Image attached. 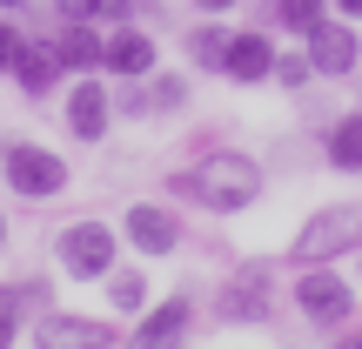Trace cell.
I'll return each mask as SVG.
<instances>
[{
    "instance_id": "18",
    "label": "cell",
    "mask_w": 362,
    "mask_h": 349,
    "mask_svg": "<svg viewBox=\"0 0 362 349\" xmlns=\"http://www.w3.org/2000/svg\"><path fill=\"white\" fill-rule=\"evenodd\" d=\"M101 282H107V302H115L121 316H141L148 309V275L141 269H107Z\"/></svg>"
},
{
    "instance_id": "28",
    "label": "cell",
    "mask_w": 362,
    "mask_h": 349,
    "mask_svg": "<svg viewBox=\"0 0 362 349\" xmlns=\"http://www.w3.org/2000/svg\"><path fill=\"white\" fill-rule=\"evenodd\" d=\"M0 7H7V13H21V7H27V0H0Z\"/></svg>"
},
{
    "instance_id": "12",
    "label": "cell",
    "mask_w": 362,
    "mask_h": 349,
    "mask_svg": "<svg viewBox=\"0 0 362 349\" xmlns=\"http://www.w3.org/2000/svg\"><path fill=\"white\" fill-rule=\"evenodd\" d=\"M269 67H275V40L269 34H228V61H221V74L235 81V88H255V81H269Z\"/></svg>"
},
{
    "instance_id": "4",
    "label": "cell",
    "mask_w": 362,
    "mask_h": 349,
    "mask_svg": "<svg viewBox=\"0 0 362 349\" xmlns=\"http://www.w3.org/2000/svg\"><path fill=\"white\" fill-rule=\"evenodd\" d=\"M121 256V235L107 229V222H74V229L54 235V262H61L74 282H101L107 269H115Z\"/></svg>"
},
{
    "instance_id": "20",
    "label": "cell",
    "mask_w": 362,
    "mask_h": 349,
    "mask_svg": "<svg viewBox=\"0 0 362 349\" xmlns=\"http://www.w3.org/2000/svg\"><path fill=\"white\" fill-rule=\"evenodd\" d=\"M275 21H282L288 34H315V27L329 21V0H275Z\"/></svg>"
},
{
    "instance_id": "13",
    "label": "cell",
    "mask_w": 362,
    "mask_h": 349,
    "mask_svg": "<svg viewBox=\"0 0 362 349\" xmlns=\"http://www.w3.org/2000/svg\"><path fill=\"white\" fill-rule=\"evenodd\" d=\"M188 323H194V296H168V302H155V309H141V323H134V343H141V349H155V343H181V336H188Z\"/></svg>"
},
{
    "instance_id": "1",
    "label": "cell",
    "mask_w": 362,
    "mask_h": 349,
    "mask_svg": "<svg viewBox=\"0 0 362 349\" xmlns=\"http://www.w3.org/2000/svg\"><path fill=\"white\" fill-rule=\"evenodd\" d=\"M168 195L208 208V215H242V208L262 202V168L248 155H208V161H194V168L168 175Z\"/></svg>"
},
{
    "instance_id": "25",
    "label": "cell",
    "mask_w": 362,
    "mask_h": 349,
    "mask_svg": "<svg viewBox=\"0 0 362 349\" xmlns=\"http://www.w3.org/2000/svg\"><path fill=\"white\" fill-rule=\"evenodd\" d=\"M121 115H128V121H148V81H128V88H121Z\"/></svg>"
},
{
    "instance_id": "2",
    "label": "cell",
    "mask_w": 362,
    "mask_h": 349,
    "mask_svg": "<svg viewBox=\"0 0 362 349\" xmlns=\"http://www.w3.org/2000/svg\"><path fill=\"white\" fill-rule=\"evenodd\" d=\"M362 248V202H336V208H315L302 222V235L288 242V262L309 269V262H329V256H349Z\"/></svg>"
},
{
    "instance_id": "16",
    "label": "cell",
    "mask_w": 362,
    "mask_h": 349,
    "mask_svg": "<svg viewBox=\"0 0 362 349\" xmlns=\"http://www.w3.org/2000/svg\"><path fill=\"white\" fill-rule=\"evenodd\" d=\"M34 309H47V282H40V275H27V282H7V289H0V343L21 336V323H27Z\"/></svg>"
},
{
    "instance_id": "21",
    "label": "cell",
    "mask_w": 362,
    "mask_h": 349,
    "mask_svg": "<svg viewBox=\"0 0 362 349\" xmlns=\"http://www.w3.org/2000/svg\"><path fill=\"white\" fill-rule=\"evenodd\" d=\"M141 81H148V115H175L188 101V81L181 74H141Z\"/></svg>"
},
{
    "instance_id": "29",
    "label": "cell",
    "mask_w": 362,
    "mask_h": 349,
    "mask_svg": "<svg viewBox=\"0 0 362 349\" xmlns=\"http://www.w3.org/2000/svg\"><path fill=\"white\" fill-rule=\"evenodd\" d=\"M0 248H7V215H0Z\"/></svg>"
},
{
    "instance_id": "9",
    "label": "cell",
    "mask_w": 362,
    "mask_h": 349,
    "mask_svg": "<svg viewBox=\"0 0 362 349\" xmlns=\"http://www.w3.org/2000/svg\"><path fill=\"white\" fill-rule=\"evenodd\" d=\"M356 61H362V40L349 34V21H322V27L309 34V67H315V74L349 81V74H356Z\"/></svg>"
},
{
    "instance_id": "8",
    "label": "cell",
    "mask_w": 362,
    "mask_h": 349,
    "mask_svg": "<svg viewBox=\"0 0 362 349\" xmlns=\"http://www.w3.org/2000/svg\"><path fill=\"white\" fill-rule=\"evenodd\" d=\"M107 121H115V94H107L101 67H94V74H81L67 88V128H74V142H101Z\"/></svg>"
},
{
    "instance_id": "7",
    "label": "cell",
    "mask_w": 362,
    "mask_h": 349,
    "mask_svg": "<svg viewBox=\"0 0 362 349\" xmlns=\"http://www.w3.org/2000/svg\"><path fill=\"white\" fill-rule=\"evenodd\" d=\"M121 235H128L141 256H175L188 229H181V215H175V208H161V202H134L128 215H121Z\"/></svg>"
},
{
    "instance_id": "17",
    "label": "cell",
    "mask_w": 362,
    "mask_h": 349,
    "mask_svg": "<svg viewBox=\"0 0 362 349\" xmlns=\"http://www.w3.org/2000/svg\"><path fill=\"white\" fill-rule=\"evenodd\" d=\"M322 161L336 175H362V108H356V115H342L336 128L322 135Z\"/></svg>"
},
{
    "instance_id": "5",
    "label": "cell",
    "mask_w": 362,
    "mask_h": 349,
    "mask_svg": "<svg viewBox=\"0 0 362 349\" xmlns=\"http://www.w3.org/2000/svg\"><path fill=\"white\" fill-rule=\"evenodd\" d=\"M221 323L228 329H262L275 323V262H242L221 289Z\"/></svg>"
},
{
    "instance_id": "11",
    "label": "cell",
    "mask_w": 362,
    "mask_h": 349,
    "mask_svg": "<svg viewBox=\"0 0 362 349\" xmlns=\"http://www.w3.org/2000/svg\"><path fill=\"white\" fill-rule=\"evenodd\" d=\"M101 67H107V74H121V81L155 74V40H148L141 27H128V21H121L115 34L101 40Z\"/></svg>"
},
{
    "instance_id": "14",
    "label": "cell",
    "mask_w": 362,
    "mask_h": 349,
    "mask_svg": "<svg viewBox=\"0 0 362 349\" xmlns=\"http://www.w3.org/2000/svg\"><path fill=\"white\" fill-rule=\"evenodd\" d=\"M61 74H67V67H61V54H54V40H27V47H21V61H13V81H21V94H27V101H47Z\"/></svg>"
},
{
    "instance_id": "27",
    "label": "cell",
    "mask_w": 362,
    "mask_h": 349,
    "mask_svg": "<svg viewBox=\"0 0 362 349\" xmlns=\"http://www.w3.org/2000/svg\"><path fill=\"white\" fill-rule=\"evenodd\" d=\"M336 13H349V21H362V0H336Z\"/></svg>"
},
{
    "instance_id": "6",
    "label": "cell",
    "mask_w": 362,
    "mask_h": 349,
    "mask_svg": "<svg viewBox=\"0 0 362 349\" xmlns=\"http://www.w3.org/2000/svg\"><path fill=\"white\" fill-rule=\"evenodd\" d=\"M296 309L309 316V329H322V336H336L342 323L356 316V289L342 282L336 269H322V262H309V269L296 275Z\"/></svg>"
},
{
    "instance_id": "19",
    "label": "cell",
    "mask_w": 362,
    "mask_h": 349,
    "mask_svg": "<svg viewBox=\"0 0 362 349\" xmlns=\"http://www.w3.org/2000/svg\"><path fill=\"white\" fill-rule=\"evenodd\" d=\"M188 61L208 67V74H221V61H228V27H194L188 34Z\"/></svg>"
},
{
    "instance_id": "26",
    "label": "cell",
    "mask_w": 362,
    "mask_h": 349,
    "mask_svg": "<svg viewBox=\"0 0 362 349\" xmlns=\"http://www.w3.org/2000/svg\"><path fill=\"white\" fill-rule=\"evenodd\" d=\"M194 7H202V13H228L235 0H194Z\"/></svg>"
},
{
    "instance_id": "23",
    "label": "cell",
    "mask_w": 362,
    "mask_h": 349,
    "mask_svg": "<svg viewBox=\"0 0 362 349\" xmlns=\"http://www.w3.org/2000/svg\"><path fill=\"white\" fill-rule=\"evenodd\" d=\"M54 21H107V0H54Z\"/></svg>"
},
{
    "instance_id": "10",
    "label": "cell",
    "mask_w": 362,
    "mask_h": 349,
    "mask_svg": "<svg viewBox=\"0 0 362 349\" xmlns=\"http://www.w3.org/2000/svg\"><path fill=\"white\" fill-rule=\"evenodd\" d=\"M34 336H40V343H54V349H107V343H121V329H115V323H94V316H61V309H40Z\"/></svg>"
},
{
    "instance_id": "3",
    "label": "cell",
    "mask_w": 362,
    "mask_h": 349,
    "mask_svg": "<svg viewBox=\"0 0 362 349\" xmlns=\"http://www.w3.org/2000/svg\"><path fill=\"white\" fill-rule=\"evenodd\" d=\"M0 181H7L13 195H27V202H47V195H61L67 181V161L54 155V148L40 142H7V155H0Z\"/></svg>"
},
{
    "instance_id": "15",
    "label": "cell",
    "mask_w": 362,
    "mask_h": 349,
    "mask_svg": "<svg viewBox=\"0 0 362 349\" xmlns=\"http://www.w3.org/2000/svg\"><path fill=\"white\" fill-rule=\"evenodd\" d=\"M54 54H61L67 74H94L101 67V27L94 21H61L54 27Z\"/></svg>"
},
{
    "instance_id": "24",
    "label": "cell",
    "mask_w": 362,
    "mask_h": 349,
    "mask_svg": "<svg viewBox=\"0 0 362 349\" xmlns=\"http://www.w3.org/2000/svg\"><path fill=\"white\" fill-rule=\"evenodd\" d=\"M21 47H27L21 21H0V74H13V61H21Z\"/></svg>"
},
{
    "instance_id": "22",
    "label": "cell",
    "mask_w": 362,
    "mask_h": 349,
    "mask_svg": "<svg viewBox=\"0 0 362 349\" xmlns=\"http://www.w3.org/2000/svg\"><path fill=\"white\" fill-rule=\"evenodd\" d=\"M269 81H282L288 94H302V88H309V81H315V67H309V54H275Z\"/></svg>"
}]
</instances>
